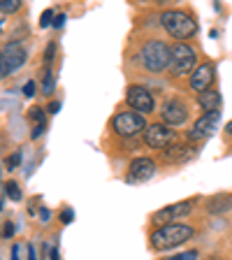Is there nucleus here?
I'll return each instance as SVG.
<instances>
[{
	"instance_id": "nucleus-6",
	"label": "nucleus",
	"mask_w": 232,
	"mask_h": 260,
	"mask_svg": "<svg viewBox=\"0 0 232 260\" xmlns=\"http://www.w3.org/2000/svg\"><path fill=\"white\" fill-rule=\"evenodd\" d=\"M174 140H177V135H174L172 128H168L165 123H151L144 128V142H146V146H151V149L162 151V149L172 146Z\"/></svg>"
},
{
	"instance_id": "nucleus-5",
	"label": "nucleus",
	"mask_w": 232,
	"mask_h": 260,
	"mask_svg": "<svg viewBox=\"0 0 232 260\" xmlns=\"http://www.w3.org/2000/svg\"><path fill=\"white\" fill-rule=\"evenodd\" d=\"M112 128H114V133H119L121 137H135L146 128V121H144L142 114H137V112L130 109V112H119L116 116H114Z\"/></svg>"
},
{
	"instance_id": "nucleus-20",
	"label": "nucleus",
	"mask_w": 232,
	"mask_h": 260,
	"mask_svg": "<svg viewBox=\"0 0 232 260\" xmlns=\"http://www.w3.org/2000/svg\"><path fill=\"white\" fill-rule=\"evenodd\" d=\"M165 260H197V251H184V253L172 255V258H165Z\"/></svg>"
},
{
	"instance_id": "nucleus-24",
	"label": "nucleus",
	"mask_w": 232,
	"mask_h": 260,
	"mask_svg": "<svg viewBox=\"0 0 232 260\" xmlns=\"http://www.w3.org/2000/svg\"><path fill=\"white\" fill-rule=\"evenodd\" d=\"M72 218H75V211H72L70 207L60 211V221H63V223H72Z\"/></svg>"
},
{
	"instance_id": "nucleus-37",
	"label": "nucleus",
	"mask_w": 232,
	"mask_h": 260,
	"mask_svg": "<svg viewBox=\"0 0 232 260\" xmlns=\"http://www.w3.org/2000/svg\"><path fill=\"white\" fill-rule=\"evenodd\" d=\"M0 26H3V21H0Z\"/></svg>"
},
{
	"instance_id": "nucleus-18",
	"label": "nucleus",
	"mask_w": 232,
	"mask_h": 260,
	"mask_svg": "<svg viewBox=\"0 0 232 260\" xmlns=\"http://www.w3.org/2000/svg\"><path fill=\"white\" fill-rule=\"evenodd\" d=\"M21 7V0H0V12H5V14H12Z\"/></svg>"
},
{
	"instance_id": "nucleus-4",
	"label": "nucleus",
	"mask_w": 232,
	"mask_h": 260,
	"mask_svg": "<svg viewBox=\"0 0 232 260\" xmlns=\"http://www.w3.org/2000/svg\"><path fill=\"white\" fill-rule=\"evenodd\" d=\"M195 60H197L195 49L188 47V44H184V42H179V44H174V47H172V60H170V70H172L174 77L193 75Z\"/></svg>"
},
{
	"instance_id": "nucleus-14",
	"label": "nucleus",
	"mask_w": 232,
	"mask_h": 260,
	"mask_svg": "<svg viewBox=\"0 0 232 260\" xmlns=\"http://www.w3.org/2000/svg\"><path fill=\"white\" fill-rule=\"evenodd\" d=\"M197 105L205 109V114L207 112H221V93L207 88V91L197 93Z\"/></svg>"
},
{
	"instance_id": "nucleus-10",
	"label": "nucleus",
	"mask_w": 232,
	"mask_h": 260,
	"mask_svg": "<svg viewBox=\"0 0 232 260\" xmlns=\"http://www.w3.org/2000/svg\"><path fill=\"white\" fill-rule=\"evenodd\" d=\"M218 121H221V112H207L202 114L200 119L195 121L193 130L188 133L190 140H205V137L214 135L218 128Z\"/></svg>"
},
{
	"instance_id": "nucleus-34",
	"label": "nucleus",
	"mask_w": 232,
	"mask_h": 260,
	"mask_svg": "<svg viewBox=\"0 0 232 260\" xmlns=\"http://www.w3.org/2000/svg\"><path fill=\"white\" fill-rule=\"evenodd\" d=\"M28 260H38V258H35V253H32L30 246H28Z\"/></svg>"
},
{
	"instance_id": "nucleus-2",
	"label": "nucleus",
	"mask_w": 232,
	"mask_h": 260,
	"mask_svg": "<svg viewBox=\"0 0 232 260\" xmlns=\"http://www.w3.org/2000/svg\"><path fill=\"white\" fill-rule=\"evenodd\" d=\"M193 237V228L186 223H168V225L158 228L156 233H151V246L158 251L172 249L177 244H184Z\"/></svg>"
},
{
	"instance_id": "nucleus-32",
	"label": "nucleus",
	"mask_w": 232,
	"mask_h": 260,
	"mask_svg": "<svg viewBox=\"0 0 232 260\" xmlns=\"http://www.w3.org/2000/svg\"><path fill=\"white\" fill-rule=\"evenodd\" d=\"M58 109H60V103H51V105H49V112H51V114H56Z\"/></svg>"
},
{
	"instance_id": "nucleus-33",
	"label": "nucleus",
	"mask_w": 232,
	"mask_h": 260,
	"mask_svg": "<svg viewBox=\"0 0 232 260\" xmlns=\"http://www.w3.org/2000/svg\"><path fill=\"white\" fill-rule=\"evenodd\" d=\"M12 260H19V244H14V249H12Z\"/></svg>"
},
{
	"instance_id": "nucleus-23",
	"label": "nucleus",
	"mask_w": 232,
	"mask_h": 260,
	"mask_svg": "<svg viewBox=\"0 0 232 260\" xmlns=\"http://www.w3.org/2000/svg\"><path fill=\"white\" fill-rule=\"evenodd\" d=\"M54 54H56V44L54 42H51V44H49V49H47V51H44V63H51V60H54Z\"/></svg>"
},
{
	"instance_id": "nucleus-36",
	"label": "nucleus",
	"mask_w": 232,
	"mask_h": 260,
	"mask_svg": "<svg viewBox=\"0 0 232 260\" xmlns=\"http://www.w3.org/2000/svg\"><path fill=\"white\" fill-rule=\"evenodd\" d=\"M225 130H227V133H232V121H230V123H227V128H225Z\"/></svg>"
},
{
	"instance_id": "nucleus-17",
	"label": "nucleus",
	"mask_w": 232,
	"mask_h": 260,
	"mask_svg": "<svg viewBox=\"0 0 232 260\" xmlns=\"http://www.w3.org/2000/svg\"><path fill=\"white\" fill-rule=\"evenodd\" d=\"M5 195L10 198L12 202H19V200H21V188H19V184H14V181H7V184H5Z\"/></svg>"
},
{
	"instance_id": "nucleus-27",
	"label": "nucleus",
	"mask_w": 232,
	"mask_h": 260,
	"mask_svg": "<svg viewBox=\"0 0 232 260\" xmlns=\"http://www.w3.org/2000/svg\"><path fill=\"white\" fill-rule=\"evenodd\" d=\"M14 223H5V228H3V237H12L14 235Z\"/></svg>"
},
{
	"instance_id": "nucleus-19",
	"label": "nucleus",
	"mask_w": 232,
	"mask_h": 260,
	"mask_svg": "<svg viewBox=\"0 0 232 260\" xmlns=\"http://www.w3.org/2000/svg\"><path fill=\"white\" fill-rule=\"evenodd\" d=\"M54 86H56V79H54V75L47 70V75H44V79H42V91L49 95V93L54 91Z\"/></svg>"
},
{
	"instance_id": "nucleus-1",
	"label": "nucleus",
	"mask_w": 232,
	"mask_h": 260,
	"mask_svg": "<svg viewBox=\"0 0 232 260\" xmlns=\"http://www.w3.org/2000/svg\"><path fill=\"white\" fill-rule=\"evenodd\" d=\"M160 26L165 28L168 35H172L174 40H188L190 35L197 32L195 19L181 10H165L160 14Z\"/></svg>"
},
{
	"instance_id": "nucleus-29",
	"label": "nucleus",
	"mask_w": 232,
	"mask_h": 260,
	"mask_svg": "<svg viewBox=\"0 0 232 260\" xmlns=\"http://www.w3.org/2000/svg\"><path fill=\"white\" fill-rule=\"evenodd\" d=\"M63 23H65V14H58L54 19V28H63Z\"/></svg>"
},
{
	"instance_id": "nucleus-9",
	"label": "nucleus",
	"mask_w": 232,
	"mask_h": 260,
	"mask_svg": "<svg viewBox=\"0 0 232 260\" xmlns=\"http://www.w3.org/2000/svg\"><path fill=\"white\" fill-rule=\"evenodd\" d=\"M195 202H197V200H195V198H190V200H181V202H177V205L165 207V209H160L158 214H153V221L160 223V225H168V223H177V218L188 216L190 211H193Z\"/></svg>"
},
{
	"instance_id": "nucleus-35",
	"label": "nucleus",
	"mask_w": 232,
	"mask_h": 260,
	"mask_svg": "<svg viewBox=\"0 0 232 260\" xmlns=\"http://www.w3.org/2000/svg\"><path fill=\"white\" fill-rule=\"evenodd\" d=\"M5 77V72H3V58H0V79Z\"/></svg>"
},
{
	"instance_id": "nucleus-26",
	"label": "nucleus",
	"mask_w": 232,
	"mask_h": 260,
	"mask_svg": "<svg viewBox=\"0 0 232 260\" xmlns=\"http://www.w3.org/2000/svg\"><path fill=\"white\" fill-rule=\"evenodd\" d=\"M23 95H26V98H32V95H35V81H28L26 86H23Z\"/></svg>"
},
{
	"instance_id": "nucleus-16",
	"label": "nucleus",
	"mask_w": 232,
	"mask_h": 260,
	"mask_svg": "<svg viewBox=\"0 0 232 260\" xmlns=\"http://www.w3.org/2000/svg\"><path fill=\"white\" fill-rule=\"evenodd\" d=\"M165 160H170V162H181V160H188V158H193L195 156V151L190 149V146H181V144H177V146H168L165 149Z\"/></svg>"
},
{
	"instance_id": "nucleus-30",
	"label": "nucleus",
	"mask_w": 232,
	"mask_h": 260,
	"mask_svg": "<svg viewBox=\"0 0 232 260\" xmlns=\"http://www.w3.org/2000/svg\"><path fill=\"white\" fill-rule=\"evenodd\" d=\"M49 258H51V260H58V244H54V246H51V251H49Z\"/></svg>"
},
{
	"instance_id": "nucleus-15",
	"label": "nucleus",
	"mask_w": 232,
	"mask_h": 260,
	"mask_svg": "<svg viewBox=\"0 0 232 260\" xmlns=\"http://www.w3.org/2000/svg\"><path fill=\"white\" fill-rule=\"evenodd\" d=\"M230 209H232V195L227 193H218L214 198H209V202H207V211L209 214H225Z\"/></svg>"
},
{
	"instance_id": "nucleus-28",
	"label": "nucleus",
	"mask_w": 232,
	"mask_h": 260,
	"mask_svg": "<svg viewBox=\"0 0 232 260\" xmlns=\"http://www.w3.org/2000/svg\"><path fill=\"white\" fill-rule=\"evenodd\" d=\"M44 125H47V123H40V125H35V130H32V140H38V137L42 135V133H44Z\"/></svg>"
},
{
	"instance_id": "nucleus-11",
	"label": "nucleus",
	"mask_w": 232,
	"mask_h": 260,
	"mask_svg": "<svg viewBox=\"0 0 232 260\" xmlns=\"http://www.w3.org/2000/svg\"><path fill=\"white\" fill-rule=\"evenodd\" d=\"M162 123L168 125H172V128H177V125H181V123H186V119H188V107H186L181 100H168L165 103V107H162Z\"/></svg>"
},
{
	"instance_id": "nucleus-12",
	"label": "nucleus",
	"mask_w": 232,
	"mask_h": 260,
	"mask_svg": "<svg viewBox=\"0 0 232 260\" xmlns=\"http://www.w3.org/2000/svg\"><path fill=\"white\" fill-rule=\"evenodd\" d=\"M156 174V162L151 158H135L128 168V181L137 184V181H146Z\"/></svg>"
},
{
	"instance_id": "nucleus-13",
	"label": "nucleus",
	"mask_w": 232,
	"mask_h": 260,
	"mask_svg": "<svg viewBox=\"0 0 232 260\" xmlns=\"http://www.w3.org/2000/svg\"><path fill=\"white\" fill-rule=\"evenodd\" d=\"M214 65L211 63H202L200 68H195L193 70V75H190V88L193 91H197V93H202V91H207L209 88V84L214 81Z\"/></svg>"
},
{
	"instance_id": "nucleus-21",
	"label": "nucleus",
	"mask_w": 232,
	"mask_h": 260,
	"mask_svg": "<svg viewBox=\"0 0 232 260\" xmlns=\"http://www.w3.org/2000/svg\"><path fill=\"white\" fill-rule=\"evenodd\" d=\"M54 12L51 10H47V12H42V21H40V26L42 28H47V26H54Z\"/></svg>"
},
{
	"instance_id": "nucleus-25",
	"label": "nucleus",
	"mask_w": 232,
	"mask_h": 260,
	"mask_svg": "<svg viewBox=\"0 0 232 260\" xmlns=\"http://www.w3.org/2000/svg\"><path fill=\"white\" fill-rule=\"evenodd\" d=\"M19 162H21V151H14V156H12L10 160H7V168L14 170L16 165H19Z\"/></svg>"
},
{
	"instance_id": "nucleus-31",
	"label": "nucleus",
	"mask_w": 232,
	"mask_h": 260,
	"mask_svg": "<svg viewBox=\"0 0 232 260\" xmlns=\"http://www.w3.org/2000/svg\"><path fill=\"white\" fill-rule=\"evenodd\" d=\"M40 218H42V221H49V218H51V211L42 209V211H40Z\"/></svg>"
},
{
	"instance_id": "nucleus-22",
	"label": "nucleus",
	"mask_w": 232,
	"mask_h": 260,
	"mask_svg": "<svg viewBox=\"0 0 232 260\" xmlns=\"http://www.w3.org/2000/svg\"><path fill=\"white\" fill-rule=\"evenodd\" d=\"M28 116H30L32 121H38V125H40V123H44V112H42L40 107H32L30 112H28Z\"/></svg>"
},
{
	"instance_id": "nucleus-8",
	"label": "nucleus",
	"mask_w": 232,
	"mask_h": 260,
	"mask_svg": "<svg viewBox=\"0 0 232 260\" xmlns=\"http://www.w3.org/2000/svg\"><path fill=\"white\" fill-rule=\"evenodd\" d=\"M0 58H3V72L10 75V72L19 70L28 58V51L23 49L21 42H7L5 47L0 49Z\"/></svg>"
},
{
	"instance_id": "nucleus-3",
	"label": "nucleus",
	"mask_w": 232,
	"mask_h": 260,
	"mask_svg": "<svg viewBox=\"0 0 232 260\" xmlns=\"http://www.w3.org/2000/svg\"><path fill=\"white\" fill-rule=\"evenodd\" d=\"M170 60H172V49L160 40H149L142 47V63L149 72H160L170 68Z\"/></svg>"
},
{
	"instance_id": "nucleus-7",
	"label": "nucleus",
	"mask_w": 232,
	"mask_h": 260,
	"mask_svg": "<svg viewBox=\"0 0 232 260\" xmlns=\"http://www.w3.org/2000/svg\"><path fill=\"white\" fill-rule=\"evenodd\" d=\"M125 103L132 107V112L137 114H151L153 107H156V103H153V95L149 91H146L144 86H140V84H132V86H128V91H125Z\"/></svg>"
}]
</instances>
